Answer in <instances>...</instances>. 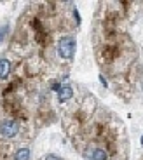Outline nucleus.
<instances>
[{"mask_svg": "<svg viewBox=\"0 0 143 160\" xmlns=\"http://www.w3.org/2000/svg\"><path fill=\"white\" fill-rule=\"evenodd\" d=\"M75 38L70 35L61 37L60 42H58V54H60L63 59H72L73 54H75Z\"/></svg>", "mask_w": 143, "mask_h": 160, "instance_id": "1", "label": "nucleus"}, {"mask_svg": "<svg viewBox=\"0 0 143 160\" xmlns=\"http://www.w3.org/2000/svg\"><path fill=\"white\" fill-rule=\"evenodd\" d=\"M19 132V124L16 120H2L0 122V134L4 138H14Z\"/></svg>", "mask_w": 143, "mask_h": 160, "instance_id": "2", "label": "nucleus"}, {"mask_svg": "<svg viewBox=\"0 0 143 160\" xmlns=\"http://www.w3.org/2000/svg\"><path fill=\"white\" fill-rule=\"evenodd\" d=\"M86 157H87L89 160H108L107 152H105V150H101V148L87 150V152H86Z\"/></svg>", "mask_w": 143, "mask_h": 160, "instance_id": "3", "label": "nucleus"}, {"mask_svg": "<svg viewBox=\"0 0 143 160\" xmlns=\"http://www.w3.org/2000/svg\"><path fill=\"white\" fill-rule=\"evenodd\" d=\"M72 94H73V91H72L70 85H61L60 91H58V98H60V101H68L72 98Z\"/></svg>", "mask_w": 143, "mask_h": 160, "instance_id": "4", "label": "nucleus"}, {"mask_svg": "<svg viewBox=\"0 0 143 160\" xmlns=\"http://www.w3.org/2000/svg\"><path fill=\"white\" fill-rule=\"evenodd\" d=\"M11 73V61L0 59V78H7Z\"/></svg>", "mask_w": 143, "mask_h": 160, "instance_id": "5", "label": "nucleus"}, {"mask_svg": "<svg viewBox=\"0 0 143 160\" xmlns=\"http://www.w3.org/2000/svg\"><path fill=\"white\" fill-rule=\"evenodd\" d=\"M14 160H30V150L28 148H19L14 155Z\"/></svg>", "mask_w": 143, "mask_h": 160, "instance_id": "6", "label": "nucleus"}, {"mask_svg": "<svg viewBox=\"0 0 143 160\" xmlns=\"http://www.w3.org/2000/svg\"><path fill=\"white\" fill-rule=\"evenodd\" d=\"M7 32H9V26H7V24H5L4 28H0V42H2V40L5 38V35H7Z\"/></svg>", "mask_w": 143, "mask_h": 160, "instance_id": "7", "label": "nucleus"}, {"mask_svg": "<svg viewBox=\"0 0 143 160\" xmlns=\"http://www.w3.org/2000/svg\"><path fill=\"white\" fill-rule=\"evenodd\" d=\"M44 160H63V158H60V157H56V155H47Z\"/></svg>", "mask_w": 143, "mask_h": 160, "instance_id": "8", "label": "nucleus"}, {"mask_svg": "<svg viewBox=\"0 0 143 160\" xmlns=\"http://www.w3.org/2000/svg\"><path fill=\"white\" fill-rule=\"evenodd\" d=\"M99 80H101V84H103L105 87H107V80H105V77H103V75H99Z\"/></svg>", "mask_w": 143, "mask_h": 160, "instance_id": "9", "label": "nucleus"}, {"mask_svg": "<svg viewBox=\"0 0 143 160\" xmlns=\"http://www.w3.org/2000/svg\"><path fill=\"white\" fill-rule=\"evenodd\" d=\"M141 144H143V138H141Z\"/></svg>", "mask_w": 143, "mask_h": 160, "instance_id": "10", "label": "nucleus"}]
</instances>
